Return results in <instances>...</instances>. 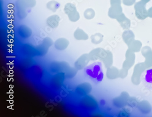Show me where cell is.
Wrapping results in <instances>:
<instances>
[{
	"instance_id": "cell-3",
	"label": "cell",
	"mask_w": 152,
	"mask_h": 117,
	"mask_svg": "<svg viewBox=\"0 0 152 117\" xmlns=\"http://www.w3.org/2000/svg\"><path fill=\"white\" fill-rule=\"evenodd\" d=\"M64 10L71 22H76L79 20L80 16L79 13L77 11L75 5L68 3L65 5Z\"/></svg>"
},
{
	"instance_id": "cell-7",
	"label": "cell",
	"mask_w": 152,
	"mask_h": 117,
	"mask_svg": "<svg viewBox=\"0 0 152 117\" xmlns=\"http://www.w3.org/2000/svg\"><path fill=\"white\" fill-rule=\"evenodd\" d=\"M69 44V41L67 39L65 38H58L54 42V48L58 51H64L68 48Z\"/></svg>"
},
{
	"instance_id": "cell-9",
	"label": "cell",
	"mask_w": 152,
	"mask_h": 117,
	"mask_svg": "<svg viewBox=\"0 0 152 117\" xmlns=\"http://www.w3.org/2000/svg\"><path fill=\"white\" fill-rule=\"evenodd\" d=\"M61 20V18L57 15H53L52 16H50L46 19V24L50 27L52 29H55L58 27L60 21Z\"/></svg>"
},
{
	"instance_id": "cell-1",
	"label": "cell",
	"mask_w": 152,
	"mask_h": 117,
	"mask_svg": "<svg viewBox=\"0 0 152 117\" xmlns=\"http://www.w3.org/2000/svg\"><path fill=\"white\" fill-rule=\"evenodd\" d=\"M86 76L95 84H99L104 78L102 64L100 62H95L84 68Z\"/></svg>"
},
{
	"instance_id": "cell-11",
	"label": "cell",
	"mask_w": 152,
	"mask_h": 117,
	"mask_svg": "<svg viewBox=\"0 0 152 117\" xmlns=\"http://www.w3.org/2000/svg\"><path fill=\"white\" fill-rule=\"evenodd\" d=\"M53 44V41L52 39L50 38H46L43 40V42L41 45H39L40 48H39L41 49L42 51V53L45 54L48 52L50 47Z\"/></svg>"
},
{
	"instance_id": "cell-2",
	"label": "cell",
	"mask_w": 152,
	"mask_h": 117,
	"mask_svg": "<svg viewBox=\"0 0 152 117\" xmlns=\"http://www.w3.org/2000/svg\"><path fill=\"white\" fill-rule=\"evenodd\" d=\"M36 4V0H17L16 7L18 17L21 19L24 18Z\"/></svg>"
},
{
	"instance_id": "cell-8",
	"label": "cell",
	"mask_w": 152,
	"mask_h": 117,
	"mask_svg": "<svg viewBox=\"0 0 152 117\" xmlns=\"http://www.w3.org/2000/svg\"><path fill=\"white\" fill-rule=\"evenodd\" d=\"M32 32V30L30 28L24 25H22L18 28V34L23 39H27L31 37Z\"/></svg>"
},
{
	"instance_id": "cell-10",
	"label": "cell",
	"mask_w": 152,
	"mask_h": 117,
	"mask_svg": "<svg viewBox=\"0 0 152 117\" xmlns=\"http://www.w3.org/2000/svg\"><path fill=\"white\" fill-rule=\"evenodd\" d=\"M74 37L77 40H86L88 38L87 34L82 29L78 28L74 33Z\"/></svg>"
},
{
	"instance_id": "cell-12",
	"label": "cell",
	"mask_w": 152,
	"mask_h": 117,
	"mask_svg": "<svg viewBox=\"0 0 152 117\" xmlns=\"http://www.w3.org/2000/svg\"><path fill=\"white\" fill-rule=\"evenodd\" d=\"M60 3L55 1H51L48 2L46 4V7L49 10H51L53 12H56L58 8L60 7Z\"/></svg>"
},
{
	"instance_id": "cell-4",
	"label": "cell",
	"mask_w": 152,
	"mask_h": 117,
	"mask_svg": "<svg viewBox=\"0 0 152 117\" xmlns=\"http://www.w3.org/2000/svg\"><path fill=\"white\" fill-rule=\"evenodd\" d=\"M140 81L145 87L152 90V69H148L142 73Z\"/></svg>"
},
{
	"instance_id": "cell-6",
	"label": "cell",
	"mask_w": 152,
	"mask_h": 117,
	"mask_svg": "<svg viewBox=\"0 0 152 117\" xmlns=\"http://www.w3.org/2000/svg\"><path fill=\"white\" fill-rule=\"evenodd\" d=\"M91 84L87 82H84L78 85L75 88V92L80 96H84L91 92Z\"/></svg>"
},
{
	"instance_id": "cell-13",
	"label": "cell",
	"mask_w": 152,
	"mask_h": 117,
	"mask_svg": "<svg viewBox=\"0 0 152 117\" xmlns=\"http://www.w3.org/2000/svg\"><path fill=\"white\" fill-rule=\"evenodd\" d=\"M92 12L91 9H88L84 13V16L86 19H89L92 18Z\"/></svg>"
},
{
	"instance_id": "cell-5",
	"label": "cell",
	"mask_w": 152,
	"mask_h": 117,
	"mask_svg": "<svg viewBox=\"0 0 152 117\" xmlns=\"http://www.w3.org/2000/svg\"><path fill=\"white\" fill-rule=\"evenodd\" d=\"M89 56L88 54H82L77 58L74 63V66L78 70H80L84 69L89 62Z\"/></svg>"
}]
</instances>
